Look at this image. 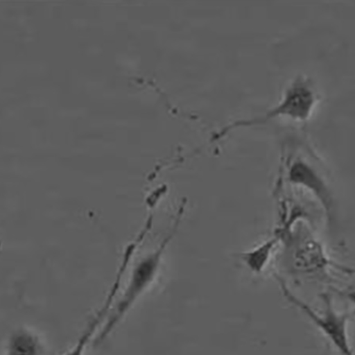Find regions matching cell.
<instances>
[{
	"instance_id": "6da1fadb",
	"label": "cell",
	"mask_w": 355,
	"mask_h": 355,
	"mask_svg": "<svg viewBox=\"0 0 355 355\" xmlns=\"http://www.w3.org/2000/svg\"><path fill=\"white\" fill-rule=\"evenodd\" d=\"M42 339L32 330L21 328L13 331L8 339L5 355H45Z\"/></svg>"
},
{
	"instance_id": "7a4b0ae2",
	"label": "cell",
	"mask_w": 355,
	"mask_h": 355,
	"mask_svg": "<svg viewBox=\"0 0 355 355\" xmlns=\"http://www.w3.org/2000/svg\"><path fill=\"white\" fill-rule=\"evenodd\" d=\"M304 311L320 325L325 334H327L331 338L345 355H351L346 340L345 318H338L334 312H330L327 317L323 320L314 315L308 309H305Z\"/></svg>"
},
{
	"instance_id": "3957f363",
	"label": "cell",
	"mask_w": 355,
	"mask_h": 355,
	"mask_svg": "<svg viewBox=\"0 0 355 355\" xmlns=\"http://www.w3.org/2000/svg\"><path fill=\"white\" fill-rule=\"evenodd\" d=\"M89 343L84 339L79 338L74 345L63 355H85Z\"/></svg>"
}]
</instances>
